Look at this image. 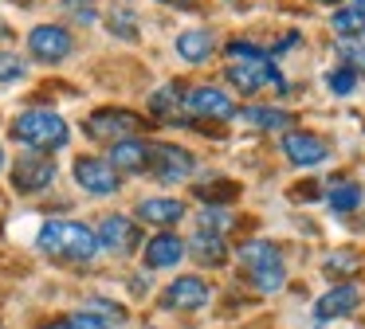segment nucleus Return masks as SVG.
<instances>
[{
    "mask_svg": "<svg viewBox=\"0 0 365 329\" xmlns=\"http://www.w3.org/2000/svg\"><path fill=\"white\" fill-rule=\"evenodd\" d=\"M40 251L51 258H63V263H87L95 258L98 239L87 224H75V219H51L40 227Z\"/></svg>",
    "mask_w": 365,
    "mask_h": 329,
    "instance_id": "f257e3e1",
    "label": "nucleus"
},
{
    "mask_svg": "<svg viewBox=\"0 0 365 329\" xmlns=\"http://www.w3.org/2000/svg\"><path fill=\"white\" fill-rule=\"evenodd\" d=\"M12 137L32 145L36 153H48V149H63L71 130L56 110H24V114L12 122Z\"/></svg>",
    "mask_w": 365,
    "mask_h": 329,
    "instance_id": "f03ea898",
    "label": "nucleus"
},
{
    "mask_svg": "<svg viewBox=\"0 0 365 329\" xmlns=\"http://www.w3.org/2000/svg\"><path fill=\"white\" fill-rule=\"evenodd\" d=\"M228 78L244 94L267 90V86H275L279 94L287 90V83H283V75H279V67L271 63V55H259V59H232L228 63Z\"/></svg>",
    "mask_w": 365,
    "mask_h": 329,
    "instance_id": "7ed1b4c3",
    "label": "nucleus"
},
{
    "mask_svg": "<svg viewBox=\"0 0 365 329\" xmlns=\"http://www.w3.org/2000/svg\"><path fill=\"white\" fill-rule=\"evenodd\" d=\"M142 130V118L134 114V110H95V114L87 118V133L98 141H122V137H134V133Z\"/></svg>",
    "mask_w": 365,
    "mask_h": 329,
    "instance_id": "20e7f679",
    "label": "nucleus"
},
{
    "mask_svg": "<svg viewBox=\"0 0 365 329\" xmlns=\"http://www.w3.org/2000/svg\"><path fill=\"white\" fill-rule=\"evenodd\" d=\"M56 180V161L48 153H24L16 164H12V188L24 196L43 192V188Z\"/></svg>",
    "mask_w": 365,
    "mask_h": 329,
    "instance_id": "39448f33",
    "label": "nucleus"
},
{
    "mask_svg": "<svg viewBox=\"0 0 365 329\" xmlns=\"http://www.w3.org/2000/svg\"><path fill=\"white\" fill-rule=\"evenodd\" d=\"M145 169H150L161 184H177V180H185L192 172V153L181 145H158V149H150V164H145Z\"/></svg>",
    "mask_w": 365,
    "mask_h": 329,
    "instance_id": "423d86ee",
    "label": "nucleus"
},
{
    "mask_svg": "<svg viewBox=\"0 0 365 329\" xmlns=\"http://www.w3.org/2000/svg\"><path fill=\"white\" fill-rule=\"evenodd\" d=\"M95 239H98V247L114 251V255H130V251L142 243V227L130 216H106L103 224H98Z\"/></svg>",
    "mask_w": 365,
    "mask_h": 329,
    "instance_id": "0eeeda50",
    "label": "nucleus"
},
{
    "mask_svg": "<svg viewBox=\"0 0 365 329\" xmlns=\"http://www.w3.org/2000/svg\"><path fill=\"white\" fill-rule=\"evenodd\" d=\"M71 31L59 28V24H40V28H32V36H28V51L36 55V59L43 63H59L71 55Z\"/></svg>",
    "mask_w": 365,
    "mask_h": 329,
    "instance_id": "6e6552de",
    "label": "nucleus"
},
{
    "mask_svg": "<svg viewBox=\"0 0 365 329\" xmlns=\"http://www.w3.org/2000/svg\"><path fill=\"white\" fill-rule=\"evenodd\" d=\"M283 153L291 157L294 164L310 169V164H322L326 157H330V141L318 137V133H310V130H287V137H283Z\"/></svg>",
    "mask_w": 365,
    "mask_h": 329,
    "instance_id": "1a4fd4ad",
    "label": "nucleus"
},
{
    "mask_svg": "<svg viewBox=\"0 0 365 329\" xmlns=\"http://www.w3.org/2000/svg\"><path fill=\"white\" fill-rule=\"evenodd\" d=\"M208 282L205 278H197V274H185V278H173L169 282V290L161 294V306L165 310H181V313H189V310H200V306L208 302Z\"/></svg>",
    "mask_w": 365,
    "mask_h": 329,
    "instance_id": "9d476101",
    "label": "nucleus"
},
{
    "mask_svg": "<svg viewBox=\"0 0 365 329\" xmlns=\"http://www.w3.org/2000/svg\"><path fill=\"white\" fill-rule=\"evenodd\" d=\"M75 180H79L83 192H91V196L118 192V172H114L103 157H79V161H75Z\"/></svg>",
    "mask_w": 365,
    "mask_h": 329,
    "instance_id": "9b49d317",
    "label": "nucleus"
},
{
    "mask_svg": "<svg viewBox=\"0 0 365 329\" xmlns=\"http://www.w3.org/2000/svg\"><path fill=\"white\" fill-rule=\"evenodd\" d=\"M185 106H189L197 118H212V122L236 118V102H232L224 90H216V86H192V90L185 94Z\"/></svg>",
    "mask_w": 365,
    "mask_h": 329,
    "instance_id": "f8f14e48",
    "label": "nucleus"
},
{
    "mask_svg": "<svg viewBox=\"0 0 365 329\" xmlns=\"http://www.w3.org/2000/svg\"><path fill=\"white\" fill-rule=\"evenodd\" d=\"M357 302H361V290H357L354 282H338L334 290H326V294L318 298L314 313H318L322 321H330V318H346V313H354V310H357Z\"/></svg>",
    "mask_w": 365,
    "mask_h": 329,
    "instance_id": "ddd939ff",
    "label": "nucleus"
},
{
    "mask_svg": "<svg viewBox=\"0 0 365 329\" xmlns=\"http://www.w3.org/2000/svg\"><path fill=\"white\" fill-rule=\"evenodd\" d=\"M106 164H110L114 172H142L145 164H150V145L138 137H122L110 145V157H106Z\"/></svg>",
    "mask_w": 365,
    "mask_h": 329,
    "instance_id": "4468645a",
    "label": "nucleus"
},
{
    "mask_svg": "<svg viewBox=\"0 0 365 329\" xmlns=\"http://www.w3.org/2000/svg\"><path fill=\"white\" fill-rule=\"evenodd\" d=\"M181 258H185V243L177 239L173 231H161V235H153V239L145 243V266H153V271L177 266Z\"/></svg>",
    "mask_w": 365,
    "mask_h": 329,
    "instance_id": "2eb2a0df",
    "label": "nucleus"
},
{
    "mask_svg": "<svg viewBox=\"0 0 365 329\" xmlns=\"http://www.w3.org/2000/svg\"><path fill=\"white\" fill-rule=\"evenodd\" d=\"M138 216L145 224H158V227H169L185 216V204L181 200H169V196H150V200L138 204Z\"/></svg>",
    "mask_w": 365,
    "mask_h": 329,
    "instance_id": "dca6fc26",
    "label": "nucleus"
},
{
    "mask_svg": "<svg viewBox=\"0 0 365 329\" xmlns=\"http://www.w3.org/2000/svg\"><path fill=\"white\" fill-rule=\"evenodd\" d=\"M212 47H216V36L205 28H192V31H185V36H177V55L189 59V63H205L208 55H212Z\"/></svg>",
    "mask_w": 365,
    "mask_h": 329,
    "instance_id": "f3484780",
    "label": "nucleus"
},
{
    "mask_svg": "<svg viewBox=\"0 0 365 329\" xmlns=\"http://www.w3.org/2000/svg\"><path fill=\"white\" fill-rule=\"evenodd\" d=\"M236 114H240V122L255 125V130H287V125L294 122L287 110H271V106H244V110H236Z\"/></svg>",
    "mask_w": 365,
    "mask_h": 329,
    "instance_id": "a211bd4d",
    "label": "nucleus"
},
{
    "mask_svg": "<svg viewBox=\"0 0 365 329\" xmlns=\"http://www.w3.org/2000/svg\"><path fill=\"white\" fill-rule=\"evenodd\" d=\"M189 247H192V255H197L200 263H208V266H220L224 258H228V247H224V239L216 231H197Z\"/></svg>",
    "mask_w": 365,
    "mask_h": 329,
    "instance_id": "6ab92c4d",
    "label": "nucleus"
},
{
    "mask_svg": "<svg viewBox=\"0 0 365 329\" xmlns=\"http://www.w3.org/2000/svg\"><path fill=\"white\" fill-rule=\"evenodd\" d=\"M240 263H244L247 271H255V266H271V263H283V255H279V247H275V243L252 239V243H240Z\"/></svg>",
    "mask_w": 365,
    "mask_h": 329,
    "instance_id": "aec40b11",
    "label": "nucleus"
},
{
    "mask_svg": "<svg viewBox=\"0 0 365 329\" xmlns=\"http://www.w3.org/2000/svg\"><path fill=\"white\" fill-rule=\"evenodd\" d=\"M192 192H197L200 200H208V208H212V204L236 200V196H240V184H232V180L216 177V180H205V184H192Z\"/></svg>",
    "mask_w": 365,
    "mask_h": 329,
    "instance_id": "412c9836",
    "label": "nucleus"
},
{
    "mask_svg": "<svg viewBox=\"0 0 365 329\" xmlns=\"http://www.w3.org/2000/svg\"><path fill=\"white\" fill-rule=\"evenodd\" d=\"M330 28L338 31L341 39H354V36H365V12L361 8H338L330 20Z\"/></svg>",
    "mask_w": 365,
    "mask_h": 329,
    "instance_id": "4be33fe9",
    "label": "nucleus"
},
{
    "mask_svg": "<svg viewBox=\"0 0 365 329\" xmlns=\"http://www.w3.org/2000/svg\"><path fill=\"white\" fill-rule=\"evenodd\" d=\"M150 110H153V118L177 122V114H181V90H177V86H161V90L150 98Z\"/></svg>",
    "mask_w": 365,
    "mask_h": 329,
    "instance_id": "5701e85b",
    "label": "nucleus"
},
{
    "mask_svg": "<svg viewBox=\"0 0 365 329\" xmlns=\"http://www.w3.org/2000/svg\"><path fill=\"white\" fill-rule=\"evenodd\" d=\"M252 282H255V290H263V294H275V290H283V286H287V271H283V263L255 266V271H252Z\"/></svg>",
    "mask_w": 365,
    "mask_h": 329,
    "instance_id": "b1692460",
    "label": "nucleus"
},
{
    "mask_svg": "<svg viewBox=\"0 0 365 329\" xmlns=\"http://www.w3.org/2000/svg\"><path fill=\"white\" fill-rule=\"evenodd\" d=\"M357 204H361V188H357V184L341 180V184L330 188V208H334V212H354Z\"/></svg>",
    "mask_w": 365,
    "mask_h": 329,
    "instance_id": "393cba45",
    "label": "nucleus"
},
{
    "mask_svg": "<svg viewBox=\"0 0 365 329\" xmlns=\"http://www.w3.org/2000/svg\"><path fill=\"white\" fill-rule=\"evenodd\" d=\"M48 329H110V321H103L98 313H71V318L51 321Z\"/></svg>",
    "mask_w": 365,
    "mask_h": 329,
    "instance_id": "a878e982",
    "label": "nucleus"
},
{
    "mask_svg": "<svg viewBox=\"0 0 365 329\" xmlns=\"http://www.w3.org/2000/svg\"><path fill=\"white\" fill-rule=\"evenodd\" d=\"M338 55L346 59V67L354 70V75H365V47L357 43V39H338Z\"/></svg>",
    "mask_w": 365,
    "mask_h": 329,
    "instance_id": "bb28decb",
    "label": "nucleus"
},
{
    "mask_svg": "<svg viewBox=\"0 0 365 329\" xmlns=\"http://www.w3.org/2000/svg\"><path fill=\"white\" fill-rule=\"evenodd\" d=\"M110 31L122 39H138V16L126 12V8H118V12H110Z\"/></svg>",
    "mask_w": 365,
    "mask_h": 329,
    "instance_id": "cd10ccee",
    "label": "nucleus"
},
{
    "mask_svg": "<svg viewBox=\"0 0 365 329\" xmlns=\"http://www.w3.org/2000/svg\"><path fill=\"white\" fill-rule=\"evenodd\" d=\"M326 86H330L334 94H354V86H357V75L349 67H334L330 75H326Z\"/></svg>",
    "mask_w": 365,
    "mask_h": 329,
    "instance_id": "c85d7f7f",
    "label": "nucleus"
},
{
    "mask_svg": "<svg viewBox=\"0 0 365 329\" xmlns=\"http://www.w3.org/2000/svg\"><path fill=\"white\" fill-rule=\"evenodd\" d=\"M59 4H63V12L75 16L79 24H95L98 20V8L91 4V0H59Z\"/></svg>",
    "mask_w": 365,
    "mask_h": 329,
    "instance_id": "c756f323",
    "label": "nucleus"
},
{
    "mask_svg": "<svg viewBox=\"0 0 365 329\" xmlns=\"http://www.w3.org/2000/svg\"><path fill=\"white\" fill-rule=\"evenodd\" d=\"M16 78H24V63L16 55L0 51V83H16Z\"/></svg>",
    "mask_w": 365,
    "mask_h": 329,
    "instance_id": "7c9ffc66",
    "label": "nucleus"
},
{
    "mask_svg": "<svg viewBox=\"0 0 365 329\" xmlns=\"http://www.w3.org/2000/svg\"><path fill=\"white\" fill-rule=\"evenodd\" d=\"M224 227H228V212H224V208H205V212H200V231H216V235H220Z\"/></svg>",
    "mask_w": 365,
    "mask_h": 329,
    "instance_id": "2f4dec72",
    "label": "nucleus"
},
{
    "mask_svg": "<svg viewBox=\"0 0 365 329\" xmlns=\"http://www.w3.org/2000/svg\"><path fill=\"white\" fill-rule=\"evenodd\" d=\"M259 55H267V51L255 43H228V59H259Z\"/></svg>",
    "mask_w": 365,
    "mask_h": 329,
    "instance_id": "473e14b6",
    "label": "nucleus"
},
{
    "mask_svg": "<svg viewBox=\"0 0 365 329\" xmlns=\"http://www.w3.org/2000/svg\"><path fill=\"white\" fill-rule=\"evenodd\" d=\"M161 4H177V8H192L197 0H161Z\"/></svg>",
    "mask_w": 365,
    "mask_h": 329,
    "instance_id": "72a5a7b5",
    "label": "nucleus"
},
{
    "mask_svg": "<svg viewBox=\"0 0 365 329\" xmlns=\"http://www.w3.org/2000/svg\"><path fill=\"white\" fill-rule=\"evenodd\" d=\"M357 8H361V12H365V0H357Z\"/></svg>",
    "mask_w": 365,
    "mask_h": 329,
    "instance_id": "f704fd0d",
    "label": "nucleus"
},
{
    "mask_svg": "<svg viewBox=\"0 0 365 329\" xmlns=\"http://www.w3.org/2000/svg\"><path fill=\"white\" fill-rule=\"evenodd\" d=\"M16 4H32V0H16Z\"/></svg>",
    "mask_w": 365,
    "mask_h": 329,
    "instance_id": "c9c22d12",
    "label": "nucleus"
},
{
    "mask_svg": "<svg viewBox=\"0 0 365 329\" xmlns=\"http://www.w3.org/2000/svg\"><path fill=\"white\" fill-rule=\"evenodd\" d=\"M0 169H4V153H0Z\"/></svg>",
    "mask_w": 365,
    "mask_h": 329,
    "instance_id": "e433bc0d",
    "label": "nucleus"
},
{
    "mask_svg": "<svg viewBox=\"0 0 365 329\" xmlns=\"http://www.w3.org/2000/svg\"><path fill=\"white\" fill-rule=\"evenodd\" d=\"M322 4H334V0H322Z\"/></svg>",
    "mask_w": 365,
    "mask_h": 329,
    "instance_id": "4c0bfd02",
    "label": "nucleus"
}]
</instances>
